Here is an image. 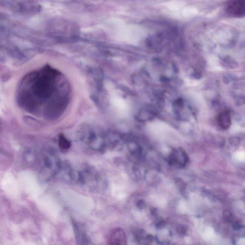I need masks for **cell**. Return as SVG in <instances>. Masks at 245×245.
Returning a JSON list of instances; mask_svg holds the SVG:
<instances>
[{"instance_id": "obj_1", "label": "cell", "mask_w": 245, "mask_h": 245, "mask_svg": "<svg viewBox=\"0 0 245 245\" xmlns=\"http://www.w3.org/2000/svg\"><path fill=\"white\" fill-rule=\"evenodd\" d=\"M71 87L66 78L49 65L26 74L20 81L16 91V101L21 108L35 112L45 104V116L58 118L67 107Z\"/></svg>"}, {"instance_id": "obj_2", "label": "cell", "mask_w": 245, "mask_h": 245, "mask_svg": "<svg viewBox=\"0 0 245 245\" xmlns=\"http://www.w3.org/2000/svg\"><path fill=\"white\" fill-rule=\"evenodd\" d=\"M80 137L81 140L93 149H101L104 147V143L101 136L90 128H85L81 132Z\"/></svg>"}, {"instance_id": "obj_3", "label": "cell", "mask_w": 245, "mask_h": 245, "mask_svg": "<svg viewBox=\"0 0 245 245\" xmlns=\"http://www.w3.org/2000/svg\"><path fill=\"white\" fill-rule=\"evenodd\" d=\"M227 10L233 16H245V1H235L227 5Z\"/></svg>"}, {"instance_id": "obj_4", "label": "cell", "mask_w": 245, "mask_h": 245, "mask_svg": "<svg viewBox=\"0 0 245 245\" xmlns=\"http://www.w3.org/2000/svg\"><path fill=\"white\" fill-rule=\"evenodd\" d=\"M217 121L218 124L221 129L223 130L228 129L232 123L230 113L228 111H225L220 113L218 115Z\"/></svg>"}, {"instance_id": "obj_5", "label": "cell", "mask_w": 245, "mask_h": 245, "mask_svg": "<svg viewBox=\"0 0 245 245\" xmlns=\"http://www.w3.org/2000/svg\"><path fill=\"white\" fill-rule=\"evenodd\" d=\"M154 114L153 111L141 110L139 112L137 119L139 121H146L152 120L154 118Z\"/></svg>"}, {"instance_id": "obj_6", "label": "cell", "mask_w": 245, "mask_h": 245, "mask_svg": "<svg viewBox=\"0 0 245 245\" xmlns=\"http://www.w3.org/2000/svg\"><path fill=\"white\" fill-rule=\"evenodd\" d=\"M58 145L60 148L62 149H67L71 147V142L64 135L61 134L58 137Z\"/></svg>"}, {"instance_id": "obj_7", "label": "cell", "mask_w": 245, "mask_h": 245, "mask_svg": "<svg viewBox=\"0 0 245 245\" xmlns=\"http://www.w3.org/2000/svg\"><path fill=\"white\" fill-rule=\"evenodd\" d=\"M177 232L179 234L181 235H185L187 232V229H186V227L183 225L179 226L177 228Z\"/></svg>"}, {"instance_id": "obj_8", "label": "cell", "mask_w": 245, "mask_h": 245, "mask_svg": "<svg viewBox=\"0 0 245 245\" xmlns=\"http://www.w3.org/2000/svg\"><path fill=\"white\" fill-rule=\"evenodd\" d=\"M157 105L160 108H163L165 105V101L164 98L162 97H159V99L157 100Z\"/></svg>"}, {"instance_id": "obj_9", "label": "cell", "mask_w": 245, "mask_h": 245, "mask_svg": "<svg viewBox=\"0 0 245 245\" xmlns=\"http://www.w3.org/2000/svg\"><path fill=\"white\" fill-rule=\"evenodd\" d=\"M137 207L140 209L145 208L146 207V204L143 200H140L137 203Z\"/></svg>"}, {"instance_id": "obj_10", "label": "cell", "mask_w": 245, "mask_h": 245, "mask_svg": "<svg viewBox=\"0 0 245 245\" xmlns=\"http://www.w3.org/2000/svg\"><path fill=\"white\" fill-rule=\"evenodd\" d=\"M166 222L164 220H161L156 223V227L158 228H162L165 227Z\"/></svg>"}, {"instance_id": "obj_11", "label": "cell", "mask_w": 245, "mask_h": 245, "mask_svg": "<svg viewBox=\"0 0 245 245\" xmlns=\"http://www.w3.org/2000/svg\"><path fill=\"white\" fill-rule=\"evenodd\" d=\"M133 169V171L135 173L136 177L137 178H140L141 177V173H140L139 169L137 168V167H134Z\"/></svg>"}, {"instance_id": "obj_12", "label": "cell", "mask_w": 245, "mask_h": 245, "mask_svg": "<svg viewBox=\"0 0 245 245\" xmlns=\"http://www.w3.org/2000/svg\"><path fill=\"white\" fill-rule=\"evenodd\" d=\"M153 241V236L151 235H148L147 236L146 238V241L147 244H151Z\"/></svg>"}, {"instance_id": "obj_13", "label": "cell", "mask_w": 245, "mask_h": 245, "mask_svg": "<svg viewBox=\"0 0 245 245\" xmlns=\"http://www.w3.org/2000/svg\"><path fill=\"white\" fill-rule=\"evenodd\" d=\"M160 80H161V81L163 82H167L170 81V80L169 78L165 76L161 77Z\"/></svg>"}, {"instance_id": "obj_14", "label": "cell", "mask_w": 245, "mask_h": 245, "mask_svg": "<svg viewBox=\"0 0 245 245\" xmlns=\"http://www.w3.org/2000/svg\"><path fill=\"white\" fill-rule=\"evenodd\" d=\"M146 43L148 47H151L152 45V39L151 38H148L147 39Z\"/></svg>"}, {"instance_id": "obj_15", "label": "cell", "mask_w": 245, "mask_h": 245, "mask_svg": "<svg viewBox=\"0 0 245 245\" xmlns=\"http://www.w3.org/2000/svg\"><path fill=\"white\" fill-rule=\"evenodd\" d=\"M121 89H122V90H124V91L127 93V94L132 93V91L130 90V89H128V88H126L125 86L121 87Z\"/></svg>"}, {"instance_id": "obj_16", "label": "cell", "mask_w": 245, "mask_h": 245, "mask_svg": "<svg viewBox=\"0 0 245 245\" xmlns=\"http://www.w3.org/2000/svg\"><path fill=\"white\" fill-rule=\"evenodd\" d=\"M173 68H174V70L175 72L178 71V68L175 65H173Z\"/></svg>"}]
</instances>
